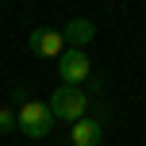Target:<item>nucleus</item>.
Instances as JSON below:
<instances>
[{"label": "nucleus", "instance_id": "0eeeda50", "mask_svg": "<svg viewBox=\"0 0 146 146\" xmlns=\"http://www.w3.org/2000/svg\"><path fill=\"white\" fill-rule=\"evenodd\" d=\"M12 127H15V111L12 108H0V135H8Z\"/></svg>", "mask_w": 146, "mask_h": 146}, {"label": "nucleus", "instance_id": "39448f33", "mask_svg": "<svg viewBox=\"0 0 146 146\" xmlns=\"http://www.w3.org/2000/svg\"><path fill=\"white\" fill-rule=\"evenodd\" d=\"M62 38H66V46L85 50V42H92V38H96V23L85 19V15H77V19H69L66 27H62Z\"/></svg>", "mask_w": 146, "mask_h": 146}, {"label": "nucleus", "instance_id": "423d86ee", "mask_svg": "<svg viewBox=\"0 0 146 146\" xmlns=\"http://www.w3.org/2000/svg\"><path fill=\"white\" fill-rule=\"evenodd\" d=\"M100 139H104V127L96 123L92 115H85V119L73 123V135H69L73 146H100Z\"/></svg>", "mask_w": 146, "mask_h": 146}, {"label": "nucleus", "instance_id": "7ed1b4c3", "mask_svg": "<svg viewBox=\"0 0 146 146\" xmlns=\"http://www.w3.org/2000/svg\"><path fill=\"white\" fill-rule=\"evenodd\" d=\"M58 77H62V85H85V81L92 77L88 54L77 50V46H66V50L58 54Z\"/></svg>", "mask_w": 146, "mask_h": 146}, {"label": "nucleus", "instance_id": "f257e3e1", "mask_svg": "<svg viewBox=\"0 0 146 146\" xmlns=\"http://www.w3.org/2000/svg\"><path fill=\"white\" fill-rule=\"evenodd\" d=\"M50 111L54 119H66V123H77V119H85L88 111V96L81 85H58L50 96Z\"/></svg>", "mask_w": 146, "mask_h": 146}, {"label": "nucleus", "instance_id": "f03ea898", "mask_svg": "<svg viewBox=\"0 0 146 146\" xmlns=\"http://www.w3.org/2000/svg\"><path fill=\"white\" fill-rule=\"evenodd\" d=\"M15 127H19L27 139H46L54 127V111L50 104H38V100H23L19 111H15Z\"/></svg>", "mask_w": 146, "mask_h": 146}, {"label": "nucleus", "instance_id": "20e7f679", "mask_svg": "<svg viewBox=\"0 0 146 146\" xmlns=\"http://www.w3.org/2000/svg\"><path fill=\"white\" fill-rule=\"evenodd\" d=\"M27 46H31V54H38V58H58V54L66 50V38H62V31H54V27H35Z\"/></svg>", "mask_w": 146, "mask_h": 146}]
</instances>
